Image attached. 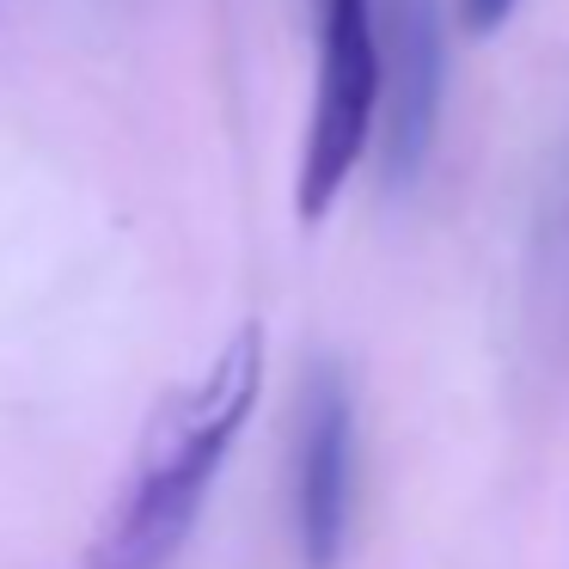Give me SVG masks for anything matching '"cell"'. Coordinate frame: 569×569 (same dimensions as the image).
<instances>
[{
	"instance_id": "277c9868",
	"label": "cell",
	"mask_w": 569,
	"mask_h": 569,
	"mask_svg": "<svg viewBox=\"0 0 569 569\" xmlns=\"http://www.w3.org/2000/svg\"><path fill=\"white\" fill-rule=\"evenodd\" d=\"M447 99V26L441 0H386L380 26V178L410 190L429 166Z\"/></svg>"
},
{
	"instance_id": "7a4b0ae2",
	"label": "cell",
	"mask_w": 569,
	"mask_h": 569,
	"mask_svg": "<svg viewBox=\"0 0 569 569\" xmlns=\"http://www.w3.org/2000/svg\"><path fill=\"white\" fill-rule=\"evenodd\" d=\"M380 123V0H319V87L300 141L295 209L319 227Z\"/></svg>"
},
{
	"instance_id": "3957f363",
	"label": "cell",
	"mask_w": 569,
	"mask_h": 569,
	"mask_svg": "<svg viewBox=\"0 0 569 569\" xmlns=\"http://www.w3.org/2000/svg\"><path fill=\"white\" fill-rule=\"evenodd\" d=\"M356 520V398L337 361H312L295 429V539L307 569H337Z\"/></svg>"
},
{
	"instance_id": "6da1fadb",
	"label": "cell",
	"mask_w": 569,
	"mask_h": 569,
	"mask_svg": "<svg viewBox=\"0 0 569 569\" xmlns=\"http://www.w3.org/2000/svg\"><path fill=\"white\" fill-rule=\"evenodd\" d=\"M263 392V325L246 319L221 343V356L190 386L166 392L141 429L129 483L104 508L87 545V569H172L184 539L197 532L209 483L221 478L239 429L251 422Z\"/></svg>"
},
{
	"instance_id": "5b68a950",
	"label": "cell",
	"mask_w": 569,
	"mask_h": 569,
	"mask_svg": "<svg viewBox=\"0 0 569 569\" xmlns=\"http://www.w3.org/2000/svg\"><path fill=\"white\" fill-rule=\"evenodd\" d=\"M508 13H515V0H459V26H466L471 38H483V31H496Z\"/></svg>"
}]
</instances>
